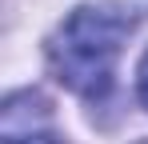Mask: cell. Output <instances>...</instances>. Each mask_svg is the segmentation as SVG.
<instances>
[{
	"instance_id": "obj_1",
	"label": "cell",
	"mask_w": 148,
	"mask_h": 144,
	"mask_svg": "<svg viewBox=\"0 0 148 144\" xmlns=\"http://www.w3.org/2000/svg\"><path fill=\"white\" fill-rule=\"evenodd\" d=\"M136 24V12L116 0L80 4L64 16V24L48 36V68L52 76L84 100H100L112 88V72L124 40Z\"/></svg>"
},
{
	"instance_id": "obj_2",
	"label": "cell",
	"mask_w": 148,
	"mask_h": 144,
	"mask_svg": "<svg viewBox=\"0 0 148 144\" xmlns=\"http://www.w3.org/2000/svg\"><path fill=\"white\" fill-rule=\"evenodd\" d=\"M0 144H60V140H56L52 132H44V128H32V120L20 124V120L4 116V136H0Z\"/></svg>"
},
{
	"instance_id": "obj_3",
	"label": "cell",
	"mask_w": 148,
	"mask_h": 144,
	"mask_svg": "<svg viewBox=\"0 0 148 144\" xmlns=\"http://www.w3.org/2000/svg\"><path fill=\"white\" fill-rule=\"evenodd\" d=\"M136 92H140V100L148 108V52L140 56V68H136Z\"/></svg>"
}]
</instances>
